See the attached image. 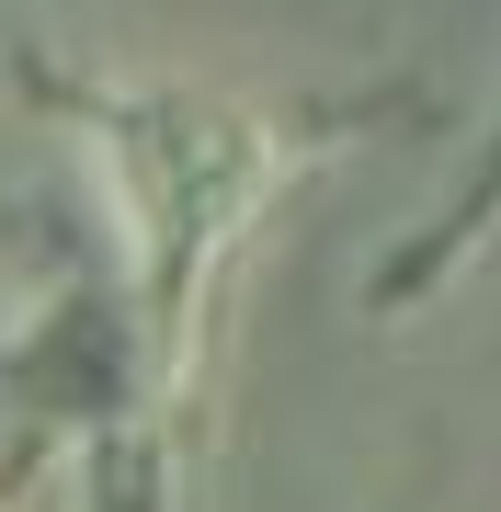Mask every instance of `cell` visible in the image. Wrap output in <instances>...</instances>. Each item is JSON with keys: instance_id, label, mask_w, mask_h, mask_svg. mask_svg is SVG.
<instances>
[{"instance_id": "6da1fadb", "label": "cell", "mask_w": 501, "mask_h": 512, "mask_svg": "<svg viewBox=\"0 0 501 512\" xmlns=\"http://www.w3.org/2000/svg\"><path fill=\"white\" fill-rule=\"evenodd\" d=\"M92 171H103L114 217H126L149 308L171 319V342H183L194 296L217 285V262L240 251V228L262 217V194H274V137H262V114L217 103V92H126V103L92 114Z\"/></svg>"}]
</instances>
